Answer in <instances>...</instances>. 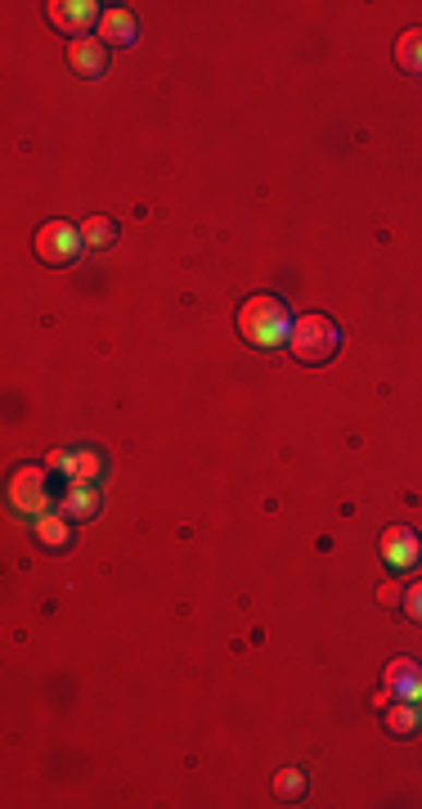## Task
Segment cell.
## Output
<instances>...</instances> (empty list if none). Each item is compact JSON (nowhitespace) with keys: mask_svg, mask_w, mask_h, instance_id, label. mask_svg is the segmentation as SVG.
Wrapping results in <instances>:
<instances>
[{"mask_svg":"<svg viewBox=\"0 0 422 809\" xmlns=\"http://www.w3.org/2000/svg\"><path fill=\"white\" fill-rule=\"evenodd\" d=\"M382 692H391V702H422V661L418 656H396L382 671Z\"/></svg>","mask_w":422,"mask_h":809,"instance_id":"obj_7","label":"cell"},{"mask_svg":"<svg viewBox=\"0 0 422 809\" xmlns=\"http://www.w3.org/2000/svg\"><path fill=\"white\" fill-rule=\"evenodd\" d=\"M377 554L391 571H413L422 563V535L413 527H387L377 540Z\"/></svg>","mask_w":422,"mask_h":809,"instance_id":"obj_5","label":"cell"},{"mask_svg":"<svg viewBox=\"0 0 422 809\" xmlns=\"http://www.w3.org/2000/svg\"><path fill=\"white\" fill-rule=\"evenodd\" d=\"M396 68L409 77H422V27H405L396 36Z\"/></svg>","mask_w":422,"mask_h":809,"instance_id":"obj_13","label":"cell"},{"mask_svg":"<svg viewBox=\"0 0 422 809\" xmlns=\"http://www.w3.org/2000/svg\"><path fill=\"white\" fill-rule=\"evenodd\" d=\"M400 599H405V590H400L396 580H387V584L377 590V603H382V607H400Z\"/></svg>","mask_w":422,"mask_h":809,"instance_id":"obj_19","label":"cell"},{"mask_svg":"<svg viewBox=\"0 0 422 809\" xmlns=\"http://www.w3.org/2000/svg\"><path fill=\"white\" fill-rule=\"evenodd\" d=\"M82 243L86 247H112V243H118V220H112V216L82 220Z\"/></svg>","mask_w":422,"mask_h":809,"instance_id":"obj_15","label":"cell"},{"mask_svg":"<svg viewBox=\"0 0 422 809\" xmlns=\"http://www.w3.org/2000/svg\"><path fill=\"white\" fill-rule=\"evenodd\" d=\"M108 55H112V46L95 41V36H82V41H72V46H68V68L76 72V77L99 82L104 72H108Z\"/></svg>","mask_w":422,"mask_h":809,"instance_id":"obj_8","label":"cell"},{"mask_svg":"<svg viewBox=\"0 0 422 809\" xmlns=\"http://www.w3.org/2000/svg\"><path fill=\"white\" fill-rule=\"evenodd\" d=\"M46 19H50L59 32H68L72 41H82V36L104 19V10L95 5V0H50V5H46Z\"/></svg>","mask_w":422,"mask_h":809,"instance_id":"obj_6","label":"cell"},{"mask_svg":"<svg viewBox=\"0 0 422 809\" xmlns=\"http://www.w3.org/2000/svg\"><path fill=\"white\" fill-rule=\"evenodd\" d=\"M400 607H405V620H409V625H422V580L409 584L405 599H400Z\"/></svg>","mask_w":422,"mask_h":809,"instance_id":"obj_17","label":"cell"},{"mask_svg":"<svg viewBox=\"0 0 422 809\" xmlns=\"http://www.w3.org/2000/svg\"><path fill=\"white\" fill-rule=\"evenodd\" d=\"M10 508L19 518H46L50 512V468L46 463H23L10 476Z\"/></svg>","mask_w":422,"mask_h":809,"instance_id":"obj_3","label":"cell"},{"mask_svg":"<svg viewBox=\"0 0 422 809\" xmlns=\"http://www.w3.org/2000/svg\"><path fill=\"white\" fill-rule=\"evenodd\" d=\"M82 252H86L82 226H72V220H46L41 234H36V256H41L46 266H55V270L76 266V256H82Z\"/></svg>","mask_w":422,"mask_h":809,"instance_id":"obj_4","label":"cell"},{"mask_svg":"<svg viewBox=\"0 0 422 809\" xmlns=\"http://www.w3.org/2000/svg\"><path fill=\"white\" fill-rule=\"evenodd\" d=\"M99 508H104V499H99V486H68L63 491V499H59V512L68 522H91V518H99Z\"/></svg>","mask_w":422,"mask_h":809,"instance_id":"obj_10","label":"cell"},{"mask_svg":"<svg viewBox=\"0 0 422 809\" xmlns=\"http://www.w3.org/2000/svg\"><path fill=\"white\" fill-rule=\"evenodd\" d=\"M341 351V324L324 311H305L292 319V334H288V355L305 370H319L333 355Z\"/></svg>","mask_w":422,"mask_h":809,"instance_id":"obj_2","label":"cell"},{"mask_svg":"<svg viewBox=\"0 0 422 809\" xmlns=\"http://www.w3.org/2000/svg\"><path fill=\"white\" fill-rule=\"evenodd\" d=\"M99 472H104L99 450H76V476H72L76 486H95V482H99ZM72 482H68V486H72Z\"/></svg>","mask_w":422,"mask_h":809,"instance_id":"obj_16","label":"cell"},{"mask_svg":"<svg viewBox=\"0 0 422 809\" xmlns=\"http://www.w3.org/2000/svg\"><path fill=\"white\" fill-rule=\"evenodd\" d=\"M99 41H104V46H135V41H140L135 14L122 10V5H108L104 19H99Z\"/></svg>","mask_w":422,"mask_h":809,"instance_id":"obj_9","label":"cell"},{"mask_svg":"<svg viewBox=\"0 0 422 809\" xmlns=\"http://www.w3.org/2000/svg\"><path fill=\"white\" fill-rule=\"evenodd\" d=\"M46 468H50V472H63L68 482H72V476H76V455H72V450H50V455H46Z\"/></svg>","mask_w":422,"mask_h":809,"instance_id":"obj_18","label":"cell"},{"mask_svg":"<svg viewBox=\"0 0 422 809\" xmlns=\"http://www.w3.org/2000/svg\"><path fill=\"white\" fill-rule=\"evenodd\" d=\"M305 787H311V778H305V769H279L275 774V796L284 800V805H301L305 800Z\"/></svg>","mask_w":422,"mask_h":809,"instance_id":"obj_14","label":"cell"},{"mask_svg":"<svg viewBox=\"0 0 422 809\" xmlns=\"http://www.w3.org/2000/svg\"><path fill=\"white\" fill-rule=\"evenodd\" d=\"M382 715H387V733H391V738H413V733L422 728V702H391Z\"/></svg>","mask_w":422,"mask_h":809,"instance_id":"obj_12","label":"cell"},{"mask_svg":"<svg viewBox=\"0 0 422 809\" xmlns=\"http://www.w3.org/2000/svg\"><path fill=\"white\" fill-rule=\"evenodd\" d=\"M292 311L288 302L279 298V292H252V298L239 306L234 315V328H239V338L256 351H279L288 347V334H292Z\"/></svg>","mask_w":422,"mask_h":809,"instance_id":"obj_1","label":"cell"},{"mask_svg":"<svg viewBox=\"0 0 422 809\" xmlns=\"http://www.w3.org/2000/svg\"><path fill=\"white\" fill-rule=\"evenodd\" d=\"M32 527H36V544H41L46 554H68V548H72V522L63 518L59 508L46 512V518H36Z\"/></svg>","mask_w":422,"mask_h":809,"instance_id":"obj_11","label":"cell"}]
</instances>
